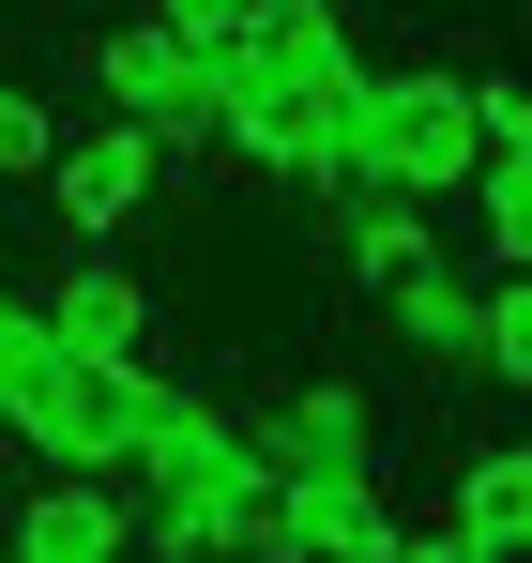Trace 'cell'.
Instances as JSON below:
<instances>
[{
  "instance_id": "1",
  "label": "cell",
  "mask_w": 532,
  "mask_h": 563,
  "mask_svg": "<svg viewBox=\"0 0 532 563\" xmlns=\"http://www.w3.org/2000/svg\"><path fill=\"white\" fill-rule=\"evenodd\" d=\"M213 92H229V137H213V153H244L259 184H335L365 62H274L259 31H229V46H213Z\"/></svg>"
},
{
  "instance_id": "2",
  "label": "cell",
  "mask_w": 532,
  "mask_h": 563,
  "mask_svg": "<svg viewBox=\"0 0 532 563\" xmlns=\"http://www.w3.org/2000/svg\"><path fill=\"white\" fill-rule=\"evenodd\" d=\"M244 411H213V396H153V427H137V457H122V518H137V563H182L213 549V518L244 503Z\"/></svg>"
},
{
  "instance_id": "3",
  "label": "cell",
  "mask_w": 532,
  "mask_h": 563,
  "mask_svg": "<svg viewBox=\"0 0 532 563\" xmlns=\"http://www.w3.org/2000/svg\"><path fill=\"white\" fill-rule=\"evenodd\" d=\"M351 184H396V198H472L487 137H472V77L456 62H380L351 92Z\"/></svg>"
},
{
  "instance_id": "4",
  "label": "cell",
  "mask_w": 532,
  "mask_h": 563,
  "mask_svg": "<svg viewBox=\"0 0 532 563\" xmlns=\"http://www.w3.org/2000/svg\"><path fill=\"white\" fill-rule=\"evenodd\" d=\"M91 77H107V122H137L153 153H213V137H229V92H213V46H182V31H153V15L91 31Z\"/></svg>"
},
{
  "instance_id": "5",
  "label": "cell",
  "mask_w": 532,
  "mask_h": 563,
  "mask_svg": "<svg viewBox=\"0 0 532 563\" xmlns=\"http://www.w3.org/2000/svg\"><path fill=\"white\" fill-rule=\"evenodd\" d=\"M153 396H168L153 366H107V351H46L31 411H15V442H31L46 472H122V457H137V427H153Z\"/></svg>"
},
{
  "instance_id": "6",
  "label": "cell",
  "mask_w": 532,
  "mask_h": 563,
  "mask_svg": "<svg viewBox=\"0 0 532 563\" xmlns=\"http://www.w3.org/2000/svg\"><path fill=\"white\" fill-rule=\"evenodd\" d=\"M244 457L274 487H304V472H380V396L365 380H304V396H274L259 427H244Z\"/></svg>"
},
{
  "instance_id": "7",
  "label": "cell",
  "mask_w": 532,
  "mask_h": 563,
  "mask_svg": "<svg viewBox=\"0 0 532 563\" xmlns=\"http://www.w3.org/2000/svg\"><path fill=\"white\" fill-rule=\"evenodd\" d=\"M153 184H168V153H153L137 122H91V137H62V153H46V213H62L77 244L137 229V213H153Z\"/></svg>"
},
{
  "instance_id": "8",
  "label": "cell",
  "mask_w": 532,
  "mask_h": 563,
  "mask_svg": "<svg viewBox=\"0 0 532 563\" xmlns=\"http://www.w3.org/2000/svg\"><path fill=\"white\" fill-rule=\"evenodd\" d=\"M274 563H396V487L380 472H304L274 503Z\"/></svg>"
},
{
  "instance_id": "9",
  "label": "cell",
  "mask_w": 532,
  "mask_h": 563,
  "mask_svg": "<svg viewBox=\"0 0 532 563\" xmlns=\"http://www.w3.org/2000/svg\"><path fill=\"white\" fill-rule=\"evenodd\" d=\"M15 563H122L137 549V518H122V472H46L31 503H15Z\"/></svg>"
},
{
  "instance_id": "10",
  "label": "cell",
  "mask_w": 532,
  "mask_h": 563,
  "mask_svg": "<svg viewBox=\"0 0 532 563\" xmlns=\"http://www.w3.org/2000/svg\"><path fill=\"white\" fill-rule=\"evenodd\" d=\"M46 335H62V351H107V366H153V275H122V260H62Z\"/></svg>"
},
{
  "instance_id": "11",
  "label": "cell",
  "mask_w": 532,
  "mask_h": 563,
  "mask_svg": "<svg viewBox=\"0 0 532 563\" xmlns=\"http://www.w3.org/2000/svg\"><path fill=\"white\" fill-rule=\"evenodd\" d=\"M442 518H456L487 563H532V442H487V457H456Z\"/></svg>"
},
{
  "instance_id": "12",
  "label": "cell",
  "mask_w": 532,
  "mask_h": 563,
  "mask_svg": "<svg viewBox=\"0 0 532 563\" xmlns=\"http://www.w3.org/2000/svg\"><path fill=\"white\" fill-rule=\"evenodd\" d=\"M396 305V335L426 351V366H472V320H487V275H456V260H411V275H380Z\"/></svg>"
},
{
  "instance_id": "13",
  "label": "cell",
  "mask_w": 532,
  "mask_h": 563,
  "mask_svg": "<svg viewBox=\"0 0 532 563\" xmlns=\"http://www.w3.org/2000/svg\"><path fill=\"white\" fill-rule=\"evenodd\" d=\"M472 229H487V275H532V153L472 168Z\"/></svg>"
},
{
  "instance_id": "14",
  "label": "cell",
  "mask_w": 532,
  "mask_h": 563,
  "mask_svg": "<svg viewBox=\"0 0 532 563\" xmlns=\"http://www.w3.org/2000/svg\"><path fill=\"white\" fill-rule=\"evenodd\" d=\"M472 366L532 396V275H487V320H472Z\"/></svg>"
},
{
  "instance_id": "15",
  "label": "cell",
  "mask_w": 532,
  "mask_h": 563,
  "mask_svg": "<svg viewBox=\"0 0 532 563\" xmlns=\"http://www.w3.org/2000/svg\"><path fill=\"white\" fill-rule=\"evenodd\" d=\"M46 153H62V107L0 77V184H46Z\"/></svg>"
},
{
  "instance_id": "16",
  "label": "cell",
  "mask_w": 532,
  "mask_h": 563,
  "mask_svg": "<svg viewBox=\"0 0 532 563\" xmlns=\"http://www.w3.org/2000/svg\"><path fill=\"white\" fill-rule=\"evenodd\" d=\"M244 15H259V0H153V31H182V46H229Z\"/></svg>"
},
{
  "instance_id": "17",
  "label": "cell",
  "mask_w": 532,
  "mask_h": 563,
  "mask_svg": "<svg viewBox=\"0 0 532 563\" xmlns=\"http://www.w3.org/2000/svg\"><path fill=\"white\" fill-rule=\"evenodd\" d=\"M396 563H487V549H472L456 518H396Z\"/></svg>"
},
{
  "instance_id": "18",
  "label": "cell",
  "mask_w": 532,
  "mask_h": 563,
  "mask_svg": "<svg viewBox=\"0 0 532 563\" xmlns=\"http://www.w3.org/2000/svg\"><path fill=\"white\" fill-rule=\"evenodd\" d=\"M182 563H229V549H182Z\"/></svg>"
},
{
  "instance_id": "19",
  "label": "cell",
  "mask_w": 532,
  "mask_h": 563,
  "mask_svg": "<svg viewBox=\"0 0 532 563\" xmlns=\"http://www.w3.org/2000/svg\"><path fill=\"white\" fill-rule=\"evenodd\" d=\"M0 305H15V289H0Z\"/></svg>"
},
{
  "instance_id": "20",
  "label": "cell",
  "mask_w": 532,
  "mask_h": 563,
  "mask_svg": "<svg viewBox=\"0 0 532 563\" xmlns=\"http://www.w3.org/2000/svg\"><path fill=\"white\" fill-rule=\"evenodd\" d=\"M0 563H15V549H0Z\"/></svg>"
},
{
  "instance_id": "21",
  "label": "cell",
  "mask_w": 532,
  "mask_h": 563,
  "mask_svg": "<svg viewBox=\"0 0 532 563\" xmlns=\"http://www.w3.org/2000/svg\"><path fill=\"white\" fill-rule=\"evenodd\" d=\"M122 563H137V549H122Z\"/></svg>"
}]
</instances>
